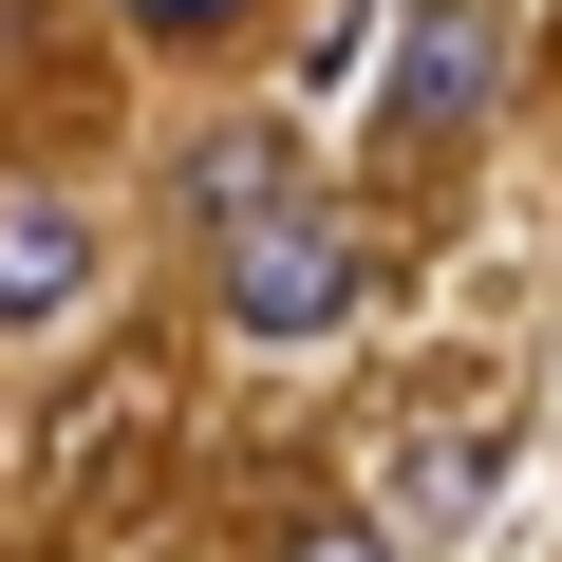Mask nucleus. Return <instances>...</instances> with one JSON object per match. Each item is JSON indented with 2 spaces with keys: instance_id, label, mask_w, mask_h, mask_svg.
<instances>
[{
  "instance_id": "1",
  "label": "nucleus",
  "mask_w": 562,
  "mask_h": 562,
  "mask_svg": "<svg viewBox=\"0 0 562 562\" xmlns=\"http://www.w3.org/2000/svg\"><path fill=\"white\" fill-rule=\"evenodd\" d=\"M225 262V319L244 338H338L357 319V225L338 206H281V225H244V244H206Z\"/></svg>"
},
{
  "instance_id": "2",
  "label": "nucleus",
  "mask_w": 562,
  "mask_h": 562,
  "mask_svg": "<svg viewBox=\"0 0 562 562\" xmlns=\"http://www.w3.org/2000/svg\"><path fill=\"white\" fill-rule=\"evenodd\" d=\"M76 301H94V206L0 188V338H57Z\"/></svg>"
},
{
  "instance_id": "3",
  "label": "nucleus",
  "mask_w": 562,
  "mask_h": 562,
  "mask_svg": "<svg viewBox=\"0 0 562 562\" xmlns=\"http://www.w3.org/2000/svg\"><path fill=\"white\" fill-rule=\"evenodd\" d=\"M281 206H301V132H281V113L188 132V225H206V244H244V225H281Z\"/></svg>"
},
{
  "instance_id": "4",
  "label": "nucleus",
  "mask_w": 562,
  "mask_h": 562,
  "mask_svg": "<svg viewBox=\"0 0 562 562\" xmlns=\"http://www.w3.org/2000/svg\"><path fill=\"white\" fill-rule=\"evenodd\" d=\"M469 113H487V20H469V0H431V20L394 38V113H375V132L431 150V132H469Z\"/></svg>"
},
{
  "instance_id": "5",
  "label": "nucleus",
  "mask_w": 562,
  "mask_h": 562,
  "mask_svg": "<svg viewBox=\"0 0 562 562\" xmlns=\"http://www.w3.org/2000/svg\"><path fill=\"white\" fill-rule=\"evenodd\" d=\"M281 562H394L375 525H301V543H281Z\"/></svg>"
}]
</instances>
